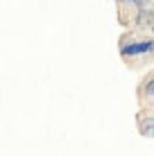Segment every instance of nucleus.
I'll list each match as a JSON object with an SVG mask.
<instances>
[{"label": "nucleus", "instance_id": "obj_1", "mask_svg": "<svg viewBox=\"0 0 154 156\" xmlns=\"http://www.w3.org/2000/svg\"><path fill=\"white\" fill-rule=\"evenodd\" d=\"M154 50V41H129L123 45V55L125 57H136V55H145V52Z\"/></svg>", "mask_w": 154, "mask_h": 156}, {"label": "nucleus", "instance_id": "obj_2", "mask_svg": "<svg viewBox=\"0 0 154 156\" xmlns=\"http://www.w3.org/2000/svg\"><path fill=\"white\" fill-rule=\"evenodd\" d=\"M136 23L138 25H154V9H141Z\"/></svg>", "mask_w": 154, "mask_h": 156}, {"label": "nucleus", "instance_id": "obj_3", "mask_svg": "<svg viewBox=\"0 0 154 156\" xmlns=\"http://www.w3.org/2000/svg\"><path fill=\"white\" fill-rule=\"evenodd\" d=\"M141 133L143 136H147V138H154V118H145V120H141Z\"/></svg>", "mask_w": 154, "mask_h": 156}, {"label": "nucleus", "instance_id": "obj_4", "mask_svg": "<svg viewBox=\"0 0 154 156\" xmlns=\"http://www.w3.org/2000/svg\"><path fill=\"white\" fill-rule=\"evenodd\" d=\"M145 95H147V98H154V77L145 84Z\"/></svg>", "mask_w": 154, "mask_h": 156}, {"label": "nucleus", "instance_id": "obj_5", "mask_svg": "<svg viewBox=\"0 0 154 156\" xmlns=\"http://www.w3.org/2000/svg\"><path fill=\"white\" fill-rule=\"evenodd\" d=\"M120 2H131V5H138V7H143V5H147L150 0H120Z\"/></svg>", "mask_w": 154, "mask_h": 156}, {"label": "nucleus", "instance_id": "obj_6", "mask_svg": "<svg viewBox=\"0 0 154 156\" xmlns=\"http://www.w3.org/2000/svg\"><path fill=\"white\" fill-rule=\"evenodd\" d=\"M152 30H154V25H152Z\"/></svg>", "mask_w": 154, "mask_h": 156}]
</instances>
